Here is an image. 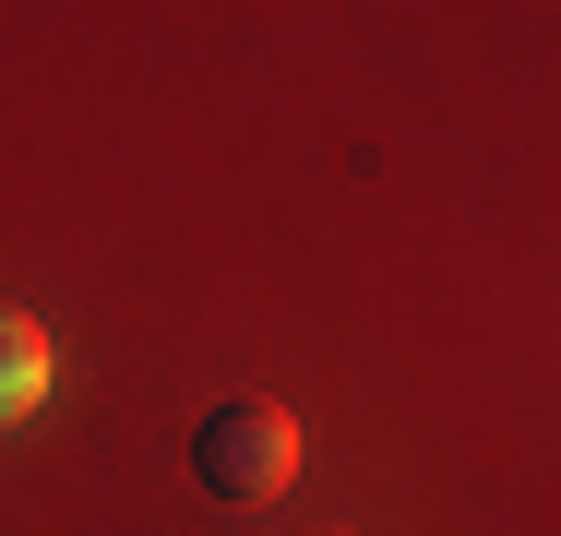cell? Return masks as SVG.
Instances as JSON below:
<instances>
[{
	"label": "cell",
	"instance_id": "obj_1",
	"mask_svg": "<svg viewBox=\"0 0 561 536\" xmlns=\"http://www.w3.org/2000/svg\"><path fill=\"white\" fill-rule=\"evenodd\" d=\"M192 477L216 489V501H287V477H299V418L287 406H216V418L192 429Z\"/></svg>",
	"mask_w": 561,
	"mask_h": 536
},
{
	"label": "cell",
	"instance_id": "obj_2",
	"mask_svg": "<svg viewBox=\"0 0 561 536\" xmlns=\"http://www.w3.org/2000/svg\"><path fill=\"white\" fill-rule=\"evenodd\" d=\"M36 406H48V334L24 311H0V429L36 418Z\"/></svg>",
	"mask_w": 561,
	"mask_h": 536
}]
</instances>
